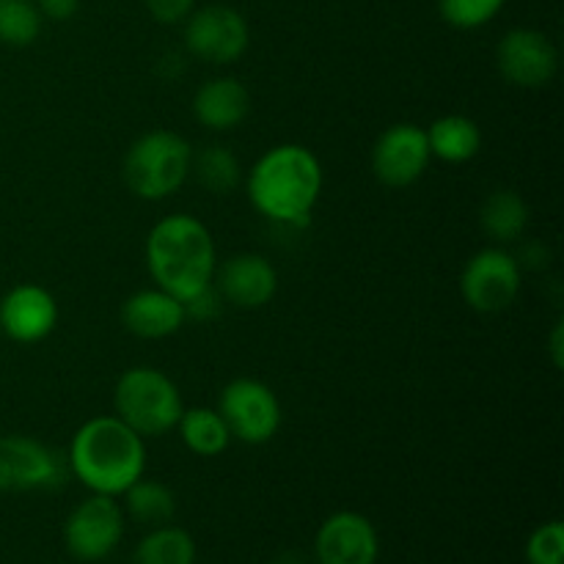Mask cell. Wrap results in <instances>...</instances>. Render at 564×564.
I'll return each instance as SVG.
<instances>
[{
  "label": "cell",
  "mask_w": 564,
  "mask_h": 564,
  "mask_svg": "<svg viewBox=\"0 0 564 564\" xmlns=\"http://www.w3.org/2000/svg\"><path fill=\"white\" fill-rule=\"evenodd\" d=\"M215 290L237 308H262L279 292V270L262 253H237L215 268Z\"/></svg>",
  "instance_id": "cell-15"
},
{
  "label": "cell",
  "mask_w": 564,
  "mask_h": 564,
  "mask_svg": "<svg viewBox=\"0 0 564 564\" xmlns=\"http://www.w3.org/2000/svg\"><path fill=\"white\" fill-rule=\"evenodd\" d=\"M124 540V507L113 496L91 494L69 512L64 523V543L72 560L102 562Z\"/></svg>",
  "instance_id": "cell-8"
},
{
  "label": "cell",
  "mask_w": 564,
  "mask_h": 564,
  "mask_svg": "<svg viewBox=\"0 0 564 564\" xmlns=\"http://www.w3.org/2000/svg\"><path fill=\"white\" fill-rule=\"evenodd\" d=\"M551 361H554L556 369L564 367V325L556 323L554 334H551Z\"/></svg>",
  "instance_id": "cell-30"
},
{
  "label": "cell",
  "mask_w": 564,
  "mask_h": 564,
  "mask_svg": "<svg viewBox=\"0 0 564 564\" xmlns=\"http://www.w3.org/2000/svg\"><path fill=\"white\" fill-rule=\"evenodd\" d=\"M191 174L196 176L198 185L207 193H215V196H226V193L235 191L242 180L240 160L231 149L226 147H204L202 152L193 154Z\"/></svg>",
  "instance_id": "cell-23"
},
{
  "label": "cell",
  "mask_w": 564,
  "mask_h": 564,
  "mask_svg": "<svg viewBox=\"0 0 564 564\" xmlns=\"http://www.w3.org/2000/svg\"><path fill=\"white\" fill-rule=\"evenodd\" d=\"M220 312H224V297H220V292L215 290V284L204 286V290L196 292L191 301H185V314L191 319H196V323L215 319Z\"/></svg>",
  "instance_id": "cell-28"
},
{
  "label": "cell",
  "mask_w": 564,
  "mask_h": 564,
  "mask_svg": "<svg viewBox=\"0 0 564 564\" xmlns=\"http://www.w3.org/2000/svg\"><path fill=\"white\" fill-rule=\"evenodd\" d=\"M113 408V416L141 438H158L176 427L185 402L169 375L154 367H132L116 380Z\"/></svg>",
  "instance_id": "cell-5"
},
{
  "label": "cell",
  "mask_w": 564,
  "mask_h": 564,
  "mask_svg": "<svg viewBox=\"0 0 564 564\" xmlns=\"http://www.w3.org/2000/svg\"><path fill=\"white\" fill-rule=\"evenodd\" d=\"M273 564H314L308 556L297 554V551H284V554H279L273 560Z\"/></svg>",
  "instance_id": "cell-31"
},
{
  "label": "cell",
  "mask_w": 564,
  "mask_h": 564,
  "mask_svg": "<svg viewBox=\"0 0 564 564\" xmlns=\"http://www.w3.org/2000/svg\"><path fill=\"white\" fill-rule=\"evenodd\" d=\"M323 165L301 143L268 149L248 171L246 191L253 207L281 226L306 224L323 196Z\"/></svg>",
  "instance_id": "cell-1"
},
{
  "label": "cell",
  "mask_w": 564,
  "mask_h": 564,
  "mask_svg": "<svg viewBox=\"0 0 564 564\" xmlns=\"http://www.w3.org/2000/svg\"><path fill=\"white\" fill-rule=\"evenodd\" d=\"M39 11H42L44 20L50 22H66L77 14L80 9V0H36Z\"/></svg>",
  "instance_id": "cell-29"
},
{
  "label": "cell",
  "mask_w": 564,
  "mask_h": 564,
  "mask_svg": "<svg viewBox=\"0 0 564 564\" xmlns=\"http://www.w3.org/2000/svg\"><path fill=\"white\" fill-rule=\"evenodd\" d=\"M424 132H427L430 154L452 165L468 163L482 149V130L477 121L463 113L441 116Z\"/></svg>",
  "instance_id": "cell-18"
},
{
  "label": "cell",
  "mask_w": 564,
  "mask_h": 564,
  "mask_svg": "<svg viewBox=\"0 0 564 564\" xmlns=\"http://www.w3.org/2000/svg\"><path fill=\"white\" fill-rule=\"evenodd\" d=\"M44 28L36 0H0V42L9 47H31Z\"/></svg>",
  "instance_id": "cell-24"
},
{
  "label": "cell",
  "mask_w": 564,
  "mask_h": 564,
  "mask_svg": "<svg viewBox=\"0 0 564 564\" xmlns=\"http://www.w3.org/2000/svg\"><path fill=\"white\" fill-rule=\"evenodd\" d=\"M193 149L180 132L149 130L127 149L121 176L132 196L163 202L174 196L191 176Z\"/></svg>",
  "instance_id": "cell-4"
},
{
  "label": "cell",
  "mask_w": 564,
  "mask_h": 564,
  "mask_svg": "<svg viewBox=\"0 0 564 564\" xmlns=\"http://www.w3.org/2000/svg\"><path fill=\"white\" fill-rule=\"evenodd\" d=\"M378 529L361 512H334L314 534V564H378Z\"/></svg>",
  "instance_id": "cell-13"
},
{
  "label": "cell",
  "mask_w": 564,
  "mask_h": 564,
  "mask_svg": "<svg viewBox=\"0 0 564 564\" xmlns=\"http://www.w3.org/2000/svg\"><path fill=\"white\" fill-rule=\"evenodd\" d=\"M460 292L474 312H507L521 295V264L501 246L482 248L463 268Z\"/></svg>",
  "instance_id": "cell-9"
},
{
  "label": "cell",
  "mask_w": 564,
  "mask_h": 564,
  "mask_svg": "<svg viewBox=\"0 0 564 564\" xmlns=\"http://www.w3.org/2000/svg\"><path fill=\"white\" fill-rule=\"evenodd\" d=\"M143 6L160 25H182L196 9V0H143Z\"/></svg>",
  "instance_id": "cell-27"
},
{
  "label": "cell",
  "mask_w": 564,
  "mask_h": 564,
  "mask_svg": "<svg viewBox=\"0 0 564 564\" xmlns=\"http://www.w3.org/2000/svg\"><path fill=\"white\" fill-rule=\"evenodd\" d=\"M147 268L160 290L182 303L213 284L218 251L207 226L185 213L165 215L147 237Z\"/></svg>",
  "instance_id": "cell-3"
},
{
  "label": "cell",
  "mask_w": 564,
  "mask_h": 564,
  "mask_svg": "<svg viewBox=\"0 0 564 564\" xmlns=\"http://www.w3.org/2000/svg\"><path fill=\"white\" fill-rule=\"evenodd\" d=\"M132 564H196V540L182 527H154L135 545Z\"/></svg>",
  "instance_id": "cell-22"
},
{
  "label": "cell",
  "mask_w": 564,
  "mask_h": 564,
  "mask_svg": "<svg viewBox=\"0 0 564 564\" xmlns=\"http://www.w3.org/2000/svg\"><path fill=\"white\" fill-rule=\"evenodd\" d=\"M124 516L143 527H163L176 516V496L169 485L141 477L124 490Z\"/></svg>",
  "instance_id": "cell-21"
},
{
  "label": "cell",
  "mask_w": 564,
  "mask_h": 564,
  "mask_svg": "<svg viewBox=\"0 0 564 564\" xmlns=\"http://www.w3.org/2000/svg\"><path fill=\"white\" fill-rule=\"evenodd\" d=\"M496 66L510 86L543 88L560 69L556 44L534 28H512L496 47Z\"/></svg>",
  "instance_id": "cell-11"
},
{
  "label": "cell",
  "mask_w": 564,
  "mask_h": 564,
  "mask_svg": "<svg viewBox=\"0 0 564 564\" xmlns=\"http://www.w3.org/2000/svg\"><path fill=\"white\" fill-rule=\"evenodd\" d=\"M69 479L66 457L31 435H0V494L58 490Z\"/></svg>",
  "instance_id": "cell-6"
},
{
  "label": "cell",
  "mask_w": 564,
  "mask_h": 564,
  "mask_svg": "<svg viewBox=\"0 0 564 564\" xmlns=\"http://www.w3.org/2000/svg\"><path fill=\"white\" fill-rule=\"evenodd\" d=\"M185 303L160 286L138 290L121 306V323L138 339H169L185 325Z\"/></svg>",
  "instance_id": "cell-16"
},
{
  "label": "cell",
  "mask_w": 564,
  "mask_h": 564,
  "mask_svg": "<svg viewBox=\"0 0 564 564\" xmlns=\"http://www.w3.org/2000/svg\"><path fill=\"white\" fill-rule=\"evenodd\" d=\"M433 154H430L427 132L408 121L380 132L372 147V171L386 187H408L419 182Z\"/></svg>",
  "instance_id": "cell-12"
},
{
  "label": "cell",
  "mask_w": 564,
  "mask_h": 564,
  "mask_svg": "<svg viewBox=\"0 0 564 564\" xmlns=\"http://www.w3.org/2000/svg\"><path fill=\"white\" fill-rule=\"evenodd\" d=\"M66 466L91 494L119 499L147 474V444L119 416H97L75 433Z\"/></svg>",
  "instance_id": "cell-2"
},
{
  "label": "cell",
  "mask_w": 564,
  "mask_h": 564,
  "mask_svg": "<svg viewBox=\"0 0 564 564\" xmlns=\"http://www.w3.org/2000/svg\"><path fill=\"white\" fill-rule=\"evenodd\" d=\"M251 110V94L235 77H213L193 97V116L202 127L215 132L235 130Z\"/></svg>",
  "instance_id": "cell-17"
},
{
  "label": "cell",
  "mask_w": 564,
  "mask_h": 564,
  "mask_svg": "<svg viewBox=\"0 0 564 564\" xmlns=\"http://www.w3.org/2000/svg\"><path fill=\"white\" fill-rule=\"evenodd\" d=\"M527 564H564V527L560 521L540 523L529 534Z\"/></svg>",
  "instance_id": "cell-26"
},
{
  "label": "cell",
  "mask_w": 564,
  "mask_h": 564,
  "mask_svg": "<svg viewBox=\"0 0 564 564\" xmlns=\"http://www.w3.org/2000/svg\"><path fill=\"white\" fill-rule=\"evenodd\" d=\"M182 25H185V47L207 64H235L246 55L248 42H251V28L246 17L224 3L193 9Z\"/></svg>",
  "instance_id": "cell-10"
},
{
  "label": "cell",
  "mask_w": 564,
  "mask_h": 564,
  "mask_svg": "<svg viewBox=\"0 0 564 564\" xmlns=\"http://www.w3.org/2000/svg\"><path fill=\"white\" fill-rule=\"evenodd\" d=\"M505 3L507 0H438V9L452 28L474 31V28L488 25L494 17H499Z\"/></svg>",
  "instance_id": "cell-25"
},
{
  "label": "cell",
  "mask_w": 564,
  "mask_h": 564,
  "mask_svg": "<svg viewBox=\"0 0 564 564\" xmlns=\"http://www.w3.org/2000/svg\"><path fill=\"white\" fill-rule=\"evenodd\" d=\"M218 411L231 438L248 446H262L279 435L281 402L268 383L257 378H237L220 391Z\"/></svg>",
  "instance_id": "cell-7"
},
{
  "label": "cell",
  "mask_w": 564,
  "mask_h": 564,
  "mask_svg": "<svg viewBox=\"0 0 564 564\" xmlns=\"http://www.w3.org/2000/svg\"><path fill=\"white\" fill-rule=\"evenodd\" d=\"M176 430H180L182 444L198 457H218L231 444V433L226 427L224 416L213 408H185L180 422H176Z\"/></svg>",
  "instance_id": "cell-19"
},
{
  "label": "cell",
  "mask_w": 564,
  "mask_h": 564,
  "mask_svg": "<svg viewBox=\"0 0 564 564\" xmlns=\"http://www.w3.org/2000/svg\"><path fill=\"white\" fill-rule=\"evenodd\" d=\"M58 325V301L39 284H17L0 301V334L20 345L44 341Z\"/></svg>",
  "instance_id": "cell-14"
},
{
  "label": "cell",
  "mask_w": 564,
  "mask_h": 564,
  "mask_svg": "<svg viewBox=\"0 0 564 564\" xmlns=\"http://www.w3.org/2000/svg\"><path fill=\"white\" fill-rule=\"evenodd\" d=\"M482 231L494 242H516L529 226V204L516 191H494L479 209Z\"/></svg>",
  "instance_id": "cell-20"
}]
</instances>
